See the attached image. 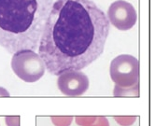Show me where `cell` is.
<instances>
[{"mask_svg":"<svg viewBox=\"0 0 156 126\" xmlns=\"http://www.w3.org/2000/svg\"><path fill=\"white\" fill-rule=\"evenodd\" d=\"M109 23L121 31L133 28L137 21V14L134 6L124 0H117L110 4L106 14Z\"/></svg>","mask_w":156,"mask_h":126,"instance_id":"obj_5","label":"cell"},{"mask_svg":"<svg viewBox=\"0 0 156 126\" xmlns=\"http://www.w3.org/2000/svg\"><path fill=\"white\" fill-rule=\"evenodd\" d=\"M109 76L115 83L114 96H137L139 86L138 61L133 55L121 54L110 63Z\"/></svg>","mask_w":156,"mask_h":126,"instance_id":"obj_3","label":"cell"},{"mask_svg":"<svg viewBox=\"0 0 156 126\" xmlns=\"http://www.w3.org/2000/svg\"><path fill=\"white\" fill-rule=\"evenodd\" d=\"M108 34L106 13L92 0H57L45 23L37 53L51 75L80 71L102 55Z\"/></svg>","mask_w":156,"mask_h":126,"instance_id":"obj_1","label":"cell"},{"mask_svg":"<svg viewBox=\"0 0 156 126\" xmlns=\"http://www.w3.org/2000/svg\"><path fill=\"white\" fill-rule=\"evenodd\" d=\"M11 68L20 79L29 83L39 80L46 72L43 60L38 53L31 50H22L13 53Z\"/></svg>","mask_w":156,"mask_h":126,"instance_id":"obj_4","label":"cell"},{"mask_svg":"<svg viewBox=\"0 0 156 126\" xmlns=\"http://www.w3.org/2000/svg\"><path fill=\"white\" fill-rule=\"evenodd\" d=\"M53 0H0V46L9 53L38 49Z\"/></svg>","mask_w":156,"mask_h":126,"instance_id":"obj_2","label":"cell"},{"mask_svg":"<svg viewBox=\"0 0 156 126\" xmlns=\"http://www.w3.org/2000/svg\"><path fill=\"white\" fill-rule=\"evenodd\" d=\"M89 78L81 71L72 70L58 76L57 87L59 91L67 96H80L89 89Z\"/></svg>","mask_w":156,"mask_h":126,"instance_id":"obj_6","label":"cell"},{"mask_svg":"<svg viewBox=\"0 0 156 126\" xmlns=\"http://www.w3.org/2000/svg\"><path fill=\"white\" fill-rule=\"evenodd\" d=\"M9 95L10 94L7 90H5L2 87H0V96H9Z\"/></svg>","mask_w":156,"mask_h":126,"instance_id":"obj_7","label":"cell"}]
</instances>
